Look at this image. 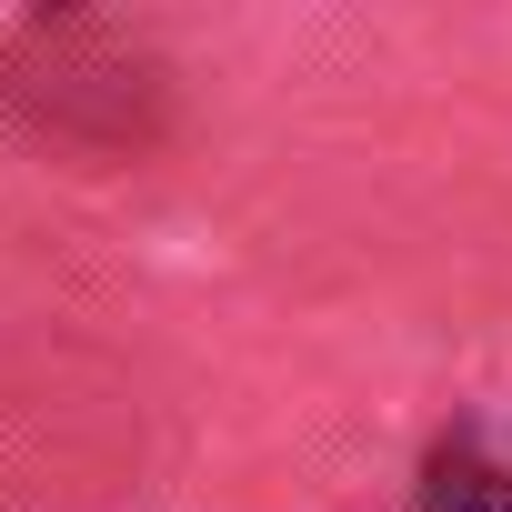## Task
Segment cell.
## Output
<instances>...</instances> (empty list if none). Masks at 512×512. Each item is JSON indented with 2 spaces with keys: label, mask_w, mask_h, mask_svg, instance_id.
<instances>
[{
  "label": "cell",
  "mask_w": 512,
  "mask_h": 512,
  "mask_svg": "<svg viewBox=\"0 0 512 512\" xmlns=\"http://www.w3.org/2000/svg\"><path fill=\"white\" fill-rule=\"evenodd\" d=\"M422 512H512V422H462L422 462Z\"/></svg>",
  "instance_id": "cell-1"
}]
</instances>
